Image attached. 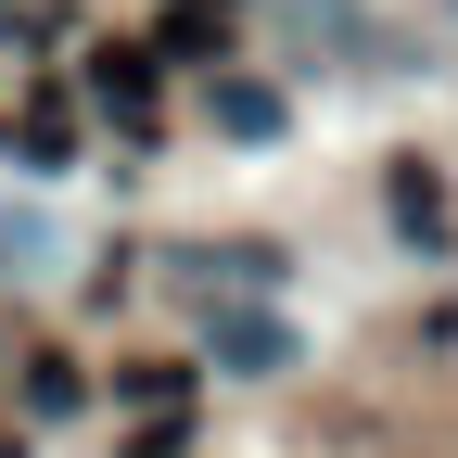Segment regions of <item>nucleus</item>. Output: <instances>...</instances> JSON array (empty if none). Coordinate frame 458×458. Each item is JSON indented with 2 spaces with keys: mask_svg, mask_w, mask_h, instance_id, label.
<instances>
[{
  "mask_svg": "<svg viewBox=\"0 0 458 458\" xmlns=\"http://www.w3.org/2000/svg\"><path fill=\"white\" fill-rule=\"evenodd\" d=\"M89 89L128 114V128H153V51H102V64H89Z\"/></svg>",
  "mask_w": 458,
  "mask_h": 458,
  "instance_id": "obj_1",
  "label": "nucleus"
},
{
  "mask_svg": "<svg viewBox=\"0 0 458 458\" xmlns=\"http://www.w3.org/2000/svg\"><path fill=\"white\" fill-rule=\"evenodd\" d=\"M394 216H408L420 255H445V179H433V165H394Z\"/></svg>",
  "mask_w": 458,
  "mask_h": 458,
  "instance_id": "obj_2",
  "label": "nucleus"
},
{
  "mask_svg": "<svg viewBox=\"0 0 458 458\" xmlns=\"http://www.w3.org/2000/svg\"><path fill=\"white\" fill-rule=\"evenodd\" d=\"M216 128H229V140H280V89H255V77H216Z\"/></svg>",
  "mask_w": 458,
  "mask_h": 458,
  "instance_id": "obj_3",
  "label": "nucleus"
},
{
  "mask_svg": "<svg viewBox=\"0 0 458 458\" xmlns=\"http://www.w3.org/2000/svg\"><path fill=\"white\" fill-rule=\"evenodd\" d=\"M216 357H229V369H280L293 331H280V318H216Z\"/></svg>",
  "mask_w": 458,
  "mask_h": 458,
  "instance_id": "obj_4",
  "label": "nucleus"
},
{
  "mask_svg": "<svg viewBox=\"0 0 458 458\" xmlns=\"http://www.w3.org/2000/svg\"><path fill=\"white\" fill-rule=\"evenodd\" d=\"M0 153H26V165H64V153H77V128H64V102H38L26 128H0Z\"/></svg>",
  "mask_w": 458,
  "mask_h": 458,
  "instance_id": "obj_5",
  "label": "nucleus"
},
{
  "mask_svg": "<svg viewBox=\"0 0 458 458\" xmlns=\"http://www.w3.org/2000/svg\"><path fill=\"white\" fill-rule=\"evenodd\" d=\"M229 38V0H179V13H165V51H216Z\"/></svg>",
  "mask_w": 458,
  "mask_h": 458,
  "instance_id": "obj_6",
  "label": "nucleus"
},
{
  "mask_svg": "<svg viewBox=\"0 0 458 458\" xmlns=\"http://www.w3.org/2000/svg\"><path fill=\"white\" fill-rule=\"evenodd\" d=\"M77 394H89V382H77L64 357H38V369H26V408H38V420H51V408H77Z\"/></svg>",
  "mask_w": 458,
  "mask_h": 458,
  "instance_id": "obj_7",
  "label": "nucleus"
},
{
  "mask_svg": "<svg viewBox=\"0 0 458 458\" xmlns=\"http://www.w3.org/2000/svg\"><path fill=\"white\" fill-rule=\"evenodd\" d=\"M179 445H191V420H179V408H165V420H140V433H128V458H179Z\"/></svg>",
  "mask_w": 458,
  "mask_h": 458,
  "instance_id": "obj_8",
  "label": "nucleus"
}]
</instances>
